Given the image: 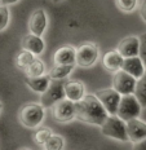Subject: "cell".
Wrapping results in <instances>:
<instances>
[{
  "label": "cell",
  "instance_id": "cell-1",
  "mask_svg": "<svg viewBox=\"0 0 146 150\" xmlns=\"http://www.w3.org/2000/svg\"><path fill=\"white\" fill-rule=\"evenodd\" d=\"M76 106V119L88 124L101 127V124L106 120L109 112L98 97L95 95H85L80 101L75 102Z\"/></svg>",
  "mask_w": 146,
  "mask_h": 150
},
{
  "label": "cell",
  "instance_id": "cell-2",
  "mask_svg": "<svg viewBox=\"0 0 146 150\" xmlns=\"http://www.w3.org/2000/svg\"><path fill=\"white\" fill-rule=\"evenodd\" d=\"M101 133L109 139L116 140L120 142H128V132H127V122L123 120L119 115H109L106 120L101 124Z\"/></svg>",
  "mask_w": 146,
  "mask_h": 150
},
{
  "label": "cell",
  "instance_id": "cell-3",
  "mask_svg": "<svg viewBox=\"0 0 146 150\" xmlns=\"http://www.w3.org/2000/svg\"><path fill=\"white\" fill-rule=\"evenodd\" d=\"M45 118V108L42 104L30 102L20 110V120L27 128H38Z\"/></svg>",
  "mask_w": 146,
  "mask_h": 150
},
{
  "label": "cell",
  "instance_id": "cell-4",
  "mask_svg": "<svg viewBox=\"0 0 146 150\" xmlns=\"http://www.w3.org/2000/svg\"><path fill=\"white\" fill-rule=\"evenodd\" d=\"M141 110H142V105L140 104L138 98L136 97L135 93L123 95L119 108H118L116 115H119L123 120L128 122L131 119H135V118H140Z\"/></svg>",
  "mask_w": 146,
  "mask_h": 150
},
{
  "label": "cell",
  "instance_id": "cell-5",
  "mask_svg": "<svg viewBox=\"0 0 146 150\" xmlns=\"http://www.w3.org/2000/svg\"><path fill=\"white\" fill-rule=\"evenodd\" d=\"M100 58V48L96 43H83L76 48V65L80 67H91Z\"/></svg>",
  "mask_w": 146,
  "mask_h": 150
},
{
  "label": "cell",
  "instance_id": "cell-6",
  "mask_svg": "<svg viewBox=\"0 0 146 150\" xmlns=\"http://www.w3.org/2000/svg\"><path fill=\"white\" fill-rule=\"evenodd\" d=\"M63 98H66L63 79H52V82L48 88H47V91L44 93H42L40 104L44 106L45 109H49Z\"/></svg>",
  "mask_w": 146,
  "mask_h": 150
},
{
  "label": "cell",
  "instance_id": "cell-7",
  "mask_svg": "<svg viewBox=\"0 0 146 150\" xmlns=\"http://www.w3.org/2000/svg\"><path fill=\"white\" fill-rule=\"evenodd\" d=\"M52 115L60 123H69L76 118L75 102L69 98H63L52 106Z\"/></svg>",
  "mask_w": 146,
  "mask_h": 150
},
{
  "label": "cell",
  "instance_id": "cell-8",
  "mask_svg": "<svg viewBox=\"0 0 146 150\" xmlns=\"http://www.w3.org/2000/svg\"><path fill=\"white\" fill-rule=\"evenodd\" d=\"M96 96H97L98 100L101 101V104L104 105V108L106 109L109 115L116 114L123 95H120L114 87H111V88L98 89L97 92H96Z\"/></svg>",
  "mask_w": 146,
  "mask_h": 150
},
{
  "label": "cell",
  "instance_id": "cell-9",
  "mask_svg": "<svg viewBox=\"0 0 146 150\" xmlns=\"http://www.w3.org/2000/svg\"><path fill=\"white\" fill-rule=\"evenodd\" d=\"M136 84H137V79L124 71L123 69L118 70L114 73L113 76V87L115 88L120 95H131L135 93Z\"/></svg>",
  "mask_w": 146,
  "mask_h": 150
},
{
  "label": "cell",
  "instance_id": "cell-10",
  "mask_svg": "<svg viewBox=\"0 0 146 150\" xmlns=\"http://www.w3.org/2000/svg\"><path fill=\"white\" fill-rule=\"evenodd\" d=\"M48 27V14H47L45 9L36 8L35 11L31 13L29 20V30L31 34L43 36Z\"/></svg>",
  "mask_w": 146,
  "mask_h": 150
},
{
  "label": "cell",
  "instance_id": "cell-11",
  "mask_svg": "<svg viewBox=\"0 0 146 150\" xmlns=\"http://www.w3.org/2000/svg\"><path fill=\"white\" fill-rule=\"evenodd\" d=\"M127 132L131 144H137L146 139V122L135 118L127 122Z\"/></svg>",
  "mask_w": 146,
  "mask_h": 150
},
{
  "label": "cell",
  "instance_id": "cell-12",
  "mask_svg": "<svg viewBox=\"0 0 146 150\" xmlns=\"http://www.w3.org/2000/svg\"><path fill=\"white\" fill-rule=\"evenodd\" d=\"M116 49L120 52V54L124 58L127 57H135L140 54V36L129 35L123 38L119 42Z\"/></svg>",
  "mask_w": 146,
  "mask_h": 150
},
{
  "label": "cell",
  "instance_id": "cell-13",
  "mask_svg": "<svg viewBox=\"0 0 146 150\" xmlns=\"http://www.w3.org/2000/svg\"><path fill=\"white\" fill-rule=\"evenodd\" d=\"M54 65H76V48L73 45H62L53 53Z\"/></svg>",
  "mask_w": 146,
  "mask_h": 150
},
{
  "label": "cell",
  "instance_id": "cell-14",
  "mask_svg": "<svg viewBox=\"0 0 146 150\" xmlns=\"http://www.w3.org/2000/svg\"><path fill=\"white\" fill-rule=\"evenodd\" d=\"M21 47H22V49L30 51L35 56H40L45 49V42L43 36L30 33L26 36H23L22 42H21Z\"/></svg>",
  "mask_w": 146,
  "mask_h": 150
},
{
  "label": "cell",
  "instance_id": "cell-15",
  "mask_svg": "<svg viewBox=\"0 0 146 150\" xmlns=\"http://www.w3.org/2000/svg\"><path fill=\"white\" fill-rule=\"evenodd\" d=\"M122 69L124 71H127L128 74H131L132 76H135L136 79H140V78L145 74L146 65L140 56H135V57L124 58Z\"/></svg>",
  "mask_w": 146,
  "mask_h": 150
},
{
  "label": "cell",
  "instance_id": "cell-16",
  "mask_svg": "<svg viewBox=\"0 0 146 150\" xmlns=\"http://www.w3.org/2000/svg\"><path fill=\"white\" fill-rule=\"evenodd\" d=\"M65 92H66V98H69L74 102L80 101L87 95L84 83L79 82V80H71V79L65 82Z\"/></svg>",
  "mask_w": 146,
  "mask_h": 150
},
{
  "label": "cell",
  "instance_id": "cell-17",
  "mask_svg": "<svg viewBox=\"0 0 146 150\" xmlns=\"http://www.w3.org/2000/svg\"><path fill=\"white\" fill-rule=\"evenodd\" d=\"M123 62H124V57L120 54V52L118 49L107 51L104 54V60H102L104 67L109 71H113V73H115V71L122 69Z\"/></svg>",
  "mask_w": 146,
  "mask_h": 150
},
{
  "label": "cell",
  "instance_id": "cell-18",
  "mask_svg": "<svg viewBox=\"0 0 146 150\" xmlns=\"http://www.w3.org/2000/svg\"><path fill=\"white\" fill-rule=\"evenodd\" d=\"M52 82V78L48 75V73L44 75H39V76H27L26 78V86L31 91L36 93H44L49 84Z\"/></svg>",
  "mask_w": 146,
  "mask_h": 150
},
{
  "label": "cell",
  "instance_id": "cell-19",
  "mask_svg": "<svg viewBox=\"0 0 146 150\" xmlns=\"http://www.w3.org/2000/svg\"><path fill=\"white\" fill-rule=\"evenodd\" d=\"M74 69H75V64L74 65H54L48 71V75L52 79H66L74 71Z\"/></svg>",
  "mask_w": 146,
  "mask_h": 150
},
{
  "label": "cell",
  "instance_id": "cell-20",
  "mask_svg": "<svg viewBox=\"0 0 146 150\" xmlns=\"http://www.w3.org/2000/svg\"><path fill=\"white\" fill-rule=\"evenodd\" d=\"M23 71L26 76H39V75L47 74V66L40 58H35Z\"/></svg>",
  "mask_w": 146,
  "mask_h": 150
},
{
  "label": "cell",
  "instance_id": "cell-21",
  "mask_svg": "<svg viewBox=\"0 0 146 150\" xmlns=\"http://www.w3.org/2000/svg\"><path fill=\"white\" fill-rule=\"evenodd\" d=\"M35 58H36V56L34 54V53L23 49V51H21L17 54V57H16V66L18 69H21V70H25Z\"/></svg>",
  "mask_w": 146,
  "mask_h": 150
},
{
  "label": "cell",
  "instance_id": "cell-22",
  "mask_svg": "<svg viewBox=\"0 0 146 150\" xmlns=\"http://www.w3.org/2000/svg\"><path fill=\"white\" fill-rule=\"evenodd\" d=\"M135 95L138 98L140 104L142 108H146V71L140 79H137V84H136Z\"/></svg>",
  "mask_w": 146,
  "mask_h": 150
},
{
  "label": "cell",
  "instance_id": "cell-23",
  "mask_svg": "<svg viewBox=\"0 0 146 150\" xmlns=\"http://www.w3.org/2000/svg\"><path fill=\"white\" fill-rule=\"evenodd\" d=\"M65 137L63 136H60V135H52L49 137V140L47 141L44 145H43V149L45 150H62L65 148Z\"/></svg>",
  "mask_w": 146,
  "mask_h": 150
},
{
  "label": "cell",
  "instance_id": "cell-24",
  "mask_svg": "<svg viewBox=\"0 0 146 150\" xmlns=\"http://www.w3.org/2000/svg\"><path fill=\"white\" fill-rule=\"evenodd\" d=\"M52 135H53V131L49 127H40L34 133V141H35V144H38V145L43 146Z\"/></svg>",
  "mask_w": 146,
  "mask_h": 150
},
{
  "label": "cell",
  "instance_id": "cell-25",
  "mask_svg": "<svg viewBox=\"0 0 146 150\" xmlns=\"http://www.w3.org/2000/svg\"><path fill=\"white\" fill-rule=\"evenodd\" d=\"M116 7L124 13H131L138 5V0H115Z\"/></svg>",
  "mask_w": 146,
  "mask_h": 150
},
{
  "label": "cell",
  "instance_id": "cell-26",
  "mask_svg": "<svg viewBox=\"0 0 146 150\" xmlns=\"http://www.w3.org/2000/svg\"><path fill=\"white\" fill-rule=\"evenodd\" d=\"M9 21H11V12L8 9V5L0 4V31L7 29Z\"/></svg>",
  "mask_w": 146,
  "mask_h": 150
},
{
  "label": "cell",
  "instance_id": "cell-27",
  "mask_svg": "<svg viewBox=\"0 0 146 150\" xmlns=\"http://www.w3.org/2000/svg\"><path fill=\"white\" fill-rule=\"evenodd\" d=\"M140 57L142 58V61L146 65V33L140 35Z\"/></svg>",
  "mask_w": 146,
  "mask_h": 150
},
{
  "label": "cell",
  "instance_id": "cell-28",
  "mask_svg": "<svg viewBox=\"0 0 146 150\" xmlns=\"http://www.w3.org/2000/svg\"><path fill=\"white\" fill-rule=\"evenodd\" d=\"M138 11H140V16H141L142 21H144V22L146 23V0H144V1L140 4Z\"/></svg>",
  "mask_w": 146,
  "mask_h": 150
},
{
  "label": "cell",
  "instance_id": "cell-29",
  "mask_svg": "<svg viewBox=\"0 0 146 150\" xmlns=\"http://www.w3.org/2000/svg\"><path fill=\"white\" fill-rule=\"evenodd\" d=\"M133 149H138V150H146V139L140 141L137 144H133Z\"/></svg>",
  "mask_w": 146,
  "mask_h": 150
},
{
  "label": "cell",
  "instance_id": "cell-30",
  "mask_svg": "<svg viewBox=\"0 0 146 150\" xmlns=\"http://www.w3.org/2000/svg\"><path fill=\"white\" fill-rule=\"evenodd\" d=\"M18 0H1V4L4 5H12V4H16Z\"/></svg>",
  "mask_w": 146,
  "mask_h": 150
},
{
  "label": "cell",
  "instance_id": "cell-31",
  "mask_svg": "<svg viewBox=\"0 0 146 150\" xmlns=\"http://www.w3.org/2000/svg\"><path fill=\"white\" fill-rule=\"evenodd\" d=\"M52 1H53V3H56V4H57V3H61L62 0H52Z\"/></svg>",
  "mask_w": 146,
  "mask_h": 150
},
{
  "label": "cell",
  "instance_id": "cell-32",
  "mask_svg": "<svg viewBox=\"0 0 146 150\" xmlns=\"http://www.w3.org/2000/svg\"><path fill=\"white\" fill-rule=\"evenodd\" d=\"M1 110H3V104L0 102V111H1Z\"/></svg>",
  "mask_w": 146,
  "mask_h": 150
},
{
  "label": "cell",
  "instance_id": "cell-33",
  "mask_svg": "<svg viewBox=\"0 0 146 150\" xmlns=\"http://www.w3.org/2000/svg\"><path fill=\"white\" fill-rule=\"evenodd\" d=\"M0 4H1V0H0Z\"/></svg>",
  "mask_w": 146,
  "mask_h": 150
}]
</instances>
